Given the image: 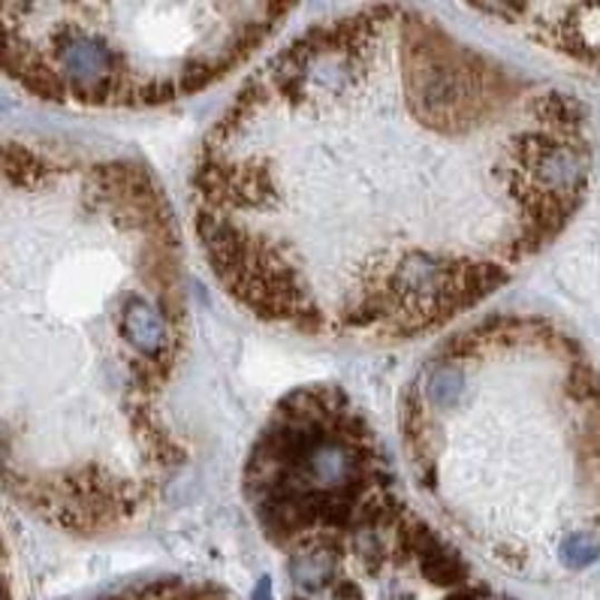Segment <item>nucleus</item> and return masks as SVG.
<instances>
[{"label": "nucleus", "mask_w": 600, "mask_h": 600, "mask_svg": "<svg viewBox=\"0 0 600 600\" xmlns=\"http://www.w3.org/2000/svg\"><path fill=\"white\" fill-rule=\"evenodd\" d=\"M259 600H272L269 598V582H263V586H259Z\"/></svg>", "instance_id": "423d86ee"}, {"label": "nucleus", "mask_w": 600, "mask_h": 600, "mask_svg": "<svg viewBox=\"0 0 600 600\" xmlns=\"http://www.w3.org/2000/svg\"><path fill=\"white\" fill-rule=\"evenodd\" d=\"M600 559V534L594 528L570 531L559 543V561L570 570H582Z\"/></svg>", "instance_id": "39448f33"}, {"label": "nucleus", "mask_w": 600, "mask_h": 600, "mask_svg": "<svg viewBox=\"0 0 600 600\" xmlns=\"http://www.w3.org/2000/svg\"><path fill=\"white\" fill-rule=\"evenodd\" d=\"M586 109L432 16L321 21L242 85L190 173L215 278L257 321L407 342L459 321L568 227Z\"/></svg>", "instance_id": "f257e3e1"}, {"label": "nucleus", "mask_w": 600, "mask_h": 600, "mask_svg": "<svg viewBox=\"0 0 600 600\" xmlns=\"http://www.w3.org/2000/svg\"><path fill=\"white\" fill-rule=\"evenodd\" d=\"M399 432L416 486L476 528L528 486L538 459H564L600 489V374L534 317H489L416 365Z\"/></svg>", "instance_id": "7ed1b4c3"}, {"label": "nucleus", "mask_w": 600, "mask_h": 600, "mask_svg": "<svg viewBox=\"0 0 600 600\" xmlns=\"http://www.w3.org/2000/svg\"><path fill=\"white\" fill-rule=\"evenodd\" d=\"M299 0H0V73L40 100L155 109L245 63Z\"/></svg>", "instance_id": "20e7f679"}, {"label": "nucleus", "mask_w": 600, "mask_h": 600, "mask_svg": "<svg viewBox=\"0 0 600 600\" xmlns=\"http://www.w3.org/2000/svg\"><path fill=\"white\" fill-rule=\"evenodd\" d=\"M190 338L169 199L136 160L0 139V480L100 534L187 462Z\"/></svg>", "instance_id": "f03ea898"}]
</instances>
